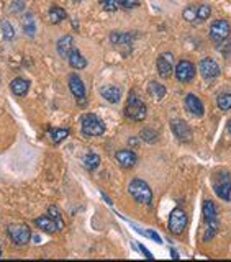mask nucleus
Returning a JSON list of instances; mask_svg holds the SVG:
<instances>
[{
	"label": "nucleus",
	"mask_w": 231,
	"mask_h": 262,
	"mask_svg": "<svg viewBox=\"0 0 231 262\" xmlns=\"http://www.w3.org/2000/svg\"><path fill=\"white\" fill-rule=\"evenodd\" d=\"M175 77H177L179 82L187 84L193 77H195V66L190 61H179L177 66H175Z\"/></svg>",
	"instance_id": "nucleus-10"
},
{
	"label": "nucleus",
	"mask_w": 231,
	"mask_h": 262,
	"mask_svg": "<svg viewBox=\"0 0 231 262\" xmlns=\"http://www.w3.org/2000/svg\"><path fill=\"white\" fill-rule=\"evenodd\" d=\"M226 130H228V133L231 134V120L228 121V125H226Z\"/></svg>",
	"instance_id": "nucleus-35"
},
{
	"label": "nucleus",
	"mask_w": 231,
	"mask_h": 262,
	"mask_svg": "<svg viewBox=\"0 0 231 262\" xmlns=\"http://www.w3.org/2000/svg\"><path fill=\"white\" fill-rule=\"evenodd\" d=\"M80 126H82V133L85 136L94 138V136H102V134L105 133V125H103V121L92 113H87L82 116Z\"/></svg>",
	"instance_id": "nucleus-5"
},
{
	"label": "nucleus",
	"mask_w": 231,
	"mask_h": 262,
	"mask_svg": "<svg viewBox=\"0 0 231 262\" xmlns=\"http://www.w3.org/2000/svg\"><path fill=\"white\" fill-rule=\"evenodd\" d=\"M69 89L77 100H84L85 98V85L82 82V79L79 77L77 74H71L69 75Z\"/></svg>",
	"instance_id": "nucleus-14"
},
{
	"label": "nucleus",
	"mask_w": 231,
	"mask_h": 262,
	"mask_svg": "<svg viewBox=\"0 0 231 262\" xmlns=\"http://www.w3.org/2000/svg\"><path fill=\"white\" fill-rule=\"evenodd\" d=\"M148 94L154 102H159L166 95V87L159 82H151L148 85Z\"/></svg>",
	"instance_id": "nucleus-20"
},
{
	"label": "nucleus",
	"mask_w": 231,
	"mask_h": 262,
	"mask_svg": "<svg viewBox=\"0 0 231 262\" xmlns=\"http://www.w3.org/2000/svg\"><path fill=\"white\" fill-rule=\"evenodd\" d=\"M102 7L107 12H116V10H130L139 5L138 0H100Z\"/></svg>",
	"instance_id": "nucleus-12"
},
{
	"label": "nucleus",
	"mask_w": 231,
	"mask_h": 262,
	"mask_svg": "<svg viewBox=\"0 0 231 262\" xmlns=\"http://www.w3.org/2000/svg\"><path fill=\"white\" fill-rule=\"evenodd\" d=\"M213 188L221 200H231V177L226 170H218L213 174Z\"/></svg>",
	"instance_id": "nucleus-4"
},
{
	"label": "nucleus",
	"mask_w": 231,
	"mask_h": 262,
	"mask_svg": "<svg viewBox=\"0 0 231 262\" xmlns=\"http://www.w3.org/2000/svg\"><path fill=\"white\" fill-rule=\"evenodd\" d=\"M67 59H69V66L74 67V69H85V66H87V61H85V57L80 54L79 49H72L71 54L67 56Z\"/></svg>",
	"instance_id": "nucleus-18"
},
{
	"label": "nucleus",
	"mask_w": 231,
	"mask_h": 262,
	"mask_svg": "<svg viewBox=\"0 0 231 262\" xmlns=\"http://www.w3.org/2000/svg\"><path fill=\"white\" fill-rule=\"evenodd\" d=\"M139 249L143 251V254L146 256V257H149V259H153V254H151V252H148V251H146V247H144V246H141V244H139Z\"/></svg>",
	"instance_id": "nucleus-34"
},
{
	"label": "nucleus",
	"mask_w": 231,
	"mask_h": 262,
	"mask_svg": "<svg viewBox=\"0 0 231 262\" xmlns=\"http://www.w3.org/2000/svg\"><path fill=\"white\" fill-rule=\"evenodd\" d=\"M146 234H148L149 238L153 239V241H156V243H162L161 236H159V234H157L156 231H153V229H148V231H146Z\"/></svg>",
	"instance_id": "nucleus-33"
},
{
	"label": "nucleus",
	"mask_w": 231,
	"mask_h": 262,
	"mask_svg": "<svg viewBox=\"0 0 231 262\" xmlns=\"http://www.w3.org/2000/svg\"><path fill=\"white\" fill-rule=\"evenodd\" d=\"M141 139H144V141L149 143V144H153L157 139V133L151 128H146V130L141 131Z\"/></svg>",
	"instance_id": "nucleus-29"
},
{
	"label": "nucleus",
	"mask_w": 231,
	"mask_h": 262,
	"mask_svg": "<svg viewBox=\"0 0 231 262\" xmlns=\"http://www.w3.org/2000/svg\"><path fill=\"white\" fill-rule=\"evenodd\" d=\"M125 115L126 118L133 121H141L144 120V116H146V105H144L143 100L136 94H130L128 102H126L125 105Z\"/></svg>",
	"instance_id": "nucleus-3"
},
{
	"label": "nucleus",
	"mask_w": 231,
	"mask_h": 262,
	"mask_svg": "<svg viewBox=\"0 0 231 262\" xmlns=\"http://www.w3.org/2000/svg\"><path fill=\"white\" fill-rule=\"evenodd\" d=\"M102 97L110 103H118L121 98V92L118 87H115V85H107V87L102 89Z\"/></svg>",
	"instance_id": "nucleus-19"
},
{
	"label": "nucleus",
	"mask_w": 231,
	"mask_h": 262,
	"mask_svg": "<svg viewBox=\"0 0 231 262\" xmlns=\"http://www.w3.org/2000/svg\"><path fill=\"white\" fill-rule=\"evenodd\" d=\"M72 49H74V39H72V36H62L59 43H58V53L62 57H67Z\"/></svg>",
	"instance_id": "nucleus-21"
},
{
	"label": "nucleus",
	"mask_w": 231,
	"mask_h": 262,
	"mask_svg": "<svg viewBox=\"0 0 231 262\" xmlns=\"http://www.w3.org/2000/svg\"><path fill=\"white\" fill-rule=\"evenodd\" d=\"M184 18L190 23H193V21H197V7H187L184 10Z\"/></svg>",
	"instance_id": "nucleus-30"
},
{
	"label": "nucleus",
	"mask_w": 231,
	"mask_h": 262,
	"mask_svg": "<svg viewBox=\"0 0 231 262\" xmlns=\"http://www.w3.org/2000/svg\"><path fill=\"white\" fill-rule=\"evenodd\" d=\"M0 257H2V251H0Z\"/></svg>",
	"instance_id": "nucleus-36"
},
{
	"label": "nucleus",
	"mask_w": 231,
	"mask_h": 262,
	"mask_svg": "<svg viewBox=\"0 0 231 262\" xmlns=\"http://www.w3.org/2000/svg\"><path fill=\"white\" fill-rule=\"evenodd\" d=\"M231 28L230 23L226 20H216L210 26V38L213 39L215 43H223L230 38Z\"/></svg>",
	"instance_id": "nucleus-7"
},
{
	"label": "nucleus",
	"mask_w": 231,
	"mask_h": 262,
	"mask_svg": "<svg viewBox=\"0 0 231 262\" xmlns=\"http://www.w3.org/2000/svg\"><path fill=\"white\" fill-rule=\"evenodd\" d=\"M216 105L223 112L231 110V94H220V95L216 97Z\"/></svg>",
	"instance_id": "nucleus-25"
},
{
	"label": "nucleus",
	"mask_w": 231,
	"mask_h": 262,
	"mask_svg": "<svg viewBox=\"0 0 231 262\" xmlns=\"http://www.w3.org/2000/svg\"><path fill=\"white\" fill-rule=\"evenodd\" d=\"M10 89H12V92L18 97L26 95V92H28V89H30V82L25 79H15L10 84Z\"/></svg>",
	"instance_id": "nucleus-22"
},
{
	"label": "nucleus",
	"mask_w": 231,
	"mask_h": 262,
	"mask_svg": "<svg viewBox=\"0 0 231 262\" xmlns=\"http://www.w3.org/2000/svg\"><path fill=\"white\" fill-rule=\"evenodd\" d=\"M7 233L10 239L18 246H25L31 239V229L28 225H10L7 228Z\"/></svg>",
	"instance_id": "nucleus-6"
},
{
	"label": "nucleus",
	"mask_w": 231,
	"mask_h": 262,
	"mask_svg": "<svg viewBox=\"0 0 231 262\" xmlns=\"http://www.w3.org/2000/svg\"><path fill=\"white\" fill-rule=\"evenodd\" d=\"M220 72H221L220 66L215 59H212V57H205V59L200 61V74L207 82L215 80L220 75Z\"/></svg>",
	"instance_id": "nucleus-9"
},
{
	"label": "nucleus",
	"mask_w": 231,
	"mask_h": 262,
	"mask_svg": "<svg viewBox=\"0 0 231 262\" xmlns=\"http://www.w3.org/2000/svg\"><path fill=\"white\" fill-rule=\"evenodd\" d=\"M128 192L130 195L135 198L138 203H143V205H149L153 200V192L151 187L141 179H133L128 185Z\"/></svg>",
	"instance_id": "nucleus-2"
},
{
	"label": "nucleus",
	"mask_w": 231,
	"mask_h": 262,
	"mask_svg": "<svg viewBox=\"0 0 231 262\" xmlns=\"http://www.w3.org/2000/svg\"><path fill=\"white\" fill-rule=\"evenodd\" d=\"M84 162L89 170H95L98 167V164H100V157L95 154V152H89V154L84 157Z\"/></svg>",
	"instance_id": "nucleus-24"
},
{
	"label": "nucleus",
	"mask_w": 231,
	"mask_h": 262,
	"mask_svg": "<svg viewBox=\"0 0 231 262\" xmlns=\"http://www.w3.org/2000/svg\"><path fill=\"white\" fill-rule=\"evenodd\" d=\"M64 18H66V10H62L61 7H51V10H49V20H51L54 25L61 23Z\"/></svg>",
	"instance_id": "nucleus-23"
},
{
	"label": "nucleus",
	"mask_w": 231,
	"mask_h": 262,
	"mask_svg": "<svg viewBox=\"0 0 231 262\" xmlns=\"http://www.w3.org/2000/svg\"><path fill=\"white\" fill-rule=\"evenodd\" d=\"M187 226V215L182 208H174L169 216V229L174 234H182Z\"/></svg>",
	"instance_id": "nucleus-8"
},
{
	"label": "nucleus",
	"mask_w": 231,
	"mask_h": 262,
	"mask_svg": "<svg viewBox=\"0 0 231 262\" xmlns=\"http://www.w3.org/2000/svg\"><path fill=\"white\" fill-rule=\"evenodd\" d=\"M171 128L174 131L175 136H177L179 141H182V143L192 141V130H190V126L185 123L184 120H179V118L171 120Z\"/></svg>",
	"instance_id": "nucleus-11"
},
{
	"label": "nucleus",
	"mask_w": 231,
	"mask_h": 262,
	"mask_svg": "<svg viewBox=\"0 0 231 262\" xmlns=\"http://www.w3.org/2000/svg\"><path fill=\"white\" fill-rule=\"evenodd\" d=\"M67 136H69V130L59 128V130H53V131H51V138H53V141L56 143V144H59L62 139L67 138Z\"/></svg>",
	"instance_id": "nucleus-27"
},
{
	"label": "nucleus",
	"mask_w": 231,
	"mask_h": 262,
	"mask_svg": "<svg viewBox=\"0 0 231 262\" xmlns=\"http://www.w3.org/2000/svg\"><path fill=\"white\" fill-rule=\"evenodd\" d=\"M25 31L28 33L30 36H33L35 35V31H36V28H35V23H33V18H31V15H28V23L25 21Z\"/></svg>",
	"instance_id": "nucleus-32"
},
{
	"label": "nucleus",
	"mask_w": 231,
	"mask_h": 262,
	"mask_svg": "<svg viewBox=\"0 0 231 262\" xmlns=\"http://www.w3.org/2000/svg\"><path fill=\"white\" fill-rule=\"evenodd\" d=\"M49 216H51V218L56 221L58 226H59V229H62V226H64V225H62V216L59 215V211H58L56 206H51V208H49Z\"/></svg>",
	"instance_id": "nucleus-31"
},
{
	"label": "nucleus",
	"mask_w": 231,
	"mask_h": 262,
	"mask_svg": "<svg viewBox=\"0 0 231 262\" xmlns=\"http://www.w3.org/2000/svg\"><path fill=\"white\" fill-rule=\"evenodd\" d=\"M210 15H212V8L208 5L197 7V21H205Z\"/></svg>",
	"instance_id": "nucleus-28"
},
{
	"label": "nucleus",
	"mask_w": 231,
	"mask_h": 262,
	"mask_svg": "<svg viewBox=\"0 0 231 262\" xmlns=\"http://www.w3.org/2000/svg\"><path fill=\"white\" fill-rule=\"evenodd\" d=\"M0 26H2V31H3V38L8 39V41H12L13 36H15V30H13V26L10 21L3 20L2 23H0Z\"/></svg>",
	"instance_id": "nucleus-26"
},
{
	"label": "nucleus",
	"mask_w": 231,
	"mask_h": 262,
	"mask_svg": "<svg viewBox=\"0 0 231 262\" xmlns=\"http://www.w3.org/2000/svg\"><path fill=\"white\" fill-rule=\"evenodd\" d=\"M116 161H118V164L121 167H125V169H131V167H135V164H136L138 157L136 154H135L133 151H126V149H123V151H118L115 154Z\"/></svg>",
	"instance_id": "nucleus-16"
},
{
	"label": "nucleus",
	"mask_w": 231,
	"mask_h": 262,
	"mask_svg": "<svg viewBox=\"0 0 231 262\" xmlns=\"http://www.w3.org/2000/svg\"><path fill=\"white\" fill-rule=\"evenodd\" d=\"M202 213H203V228H205L203 241H210L220 229V220H218V211H216V205L212 200H203Z\"/></svg>",
	"instance_id": "nucleus-1"
},
{
	"label": "nucleus",
	"mask_w": 231,
	"mask_h": 262,
	"mask_svg": "<svg viewBox=\"0 0 231 262\" xmlns=\"http://www.w3.org/2000/svg\"><path fill=\"white\" fill-rule=\"evenodd\" d=\"M185 108L190 112L192 115L195 116H203V113H205V110H203V103L202 100L198 98L197 95H193V94H189L187 97H185Z\"/></svg>",
	"instance_id": "nucleus-15"
},
{
	"label": "nucleus",
	"mask_w": 231,
	"mask_h": 262,
	"mask_svg": "<svg viewBox=\"0 0 231 262\" xmlns=\"http://www.w3.org/2000/svg\"><path fill=\"white\" fill-rule=\"evenodd\" d=\"M35 223H36V226L44 233L53 234V233L59 231V226H58V223L51 218V216H39V218L35 220Z\"/></svg>",
	"instance_id": "nucleus-17"
},
{
	"label": "nucleus",
	"mask_w": 231,
	"mask_h": 262,
	"mask_svg": "<svg viewBox=\"0 0 231 262\" xmlns=\"http://www.w3.org/2000/svg\"><path fill=\"white\" fill-rule=\"evenodd\" d=\"M157 72H159L161 77H169L174 71V56L172 53H162L159 57H157Z\"/></svg>",
	"instance_id": "nucleus-13"
}]
</instances>
